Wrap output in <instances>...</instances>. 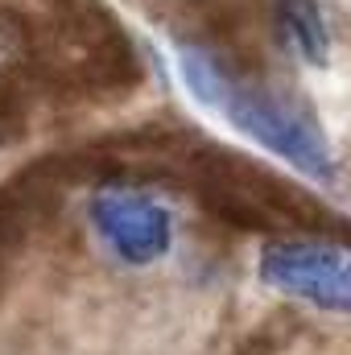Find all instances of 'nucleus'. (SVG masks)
Returning <instances> with one entry per match:
<instances>
[{"mask_svg": "<svg viewBox=\"0 0 351 355\" xmlns=\"http://www.w3.org/2000/svg\"><path fill=\"white\" fill-rule=\"evenodd\" d=\"M257 272L268 289L314 310L351 314V244L331 236H277L261 248Z\"/></svg>", "mask_w": 351, "mask_h": 355, "instance_id": "4", "label": "nucleus"}, {"mask_svg": "<svg viewBox=\"0 0 351 355\" xmlns=\"http://www.w3.org/2000/svg\"><path fill=\"white\" fill-rule=\"evenodd\" d=\"M281 347H285V335H277L273 327H261L257 335L240 339V343H236V347H232L228 355H277Z\"/></svg>", "mask_w": 351, "mask_h": 355, "instance_id": "8", "label": "nucleus"}, {"mask_svg": "<svg viewBox=\"0 0 351 355\" xmlns=\"http://www.w3.org/2000/svg\"><path fill=\"white\" fill-rule=\"evenodd\" d=\"M273 33L289 58L306 67H327L331 25L323 12V0H273Z\"/></svg>", "mask_w": 351, "mask_h": 355, "instance_id": "6", "label": "nucleus"}, {"mask_svg": "<svg viewBox=\"0 0 351 355\" xmlns=\"http://www.w3.org/2000/svg\"><path fill=\"white\" fill-rule=\"evenodd\" d=\"M29 62H33V42L25 21L17 12H0V95L29 83Z\"/></svg>", "mask_w": 351, "mask_h": 355, "instance_id": "7", "label": "nucleus"}, {"mask_svg": "<svg viewBox=\"0 0 351 355\" xmlns=\"http://www.w3.org/2000/svg\"><path fill=\"white\" fill-rule=\"evenodd\" d=\"M71 178H75V170H71V162L62 153V157H37L21 174L0 182V297L8 289L17 252L25 248L33 227L58 207V198L71 186Z\"/></svg>", "mask_w": 351, "mask_h": 355, "instance_id": "5", "label": "nucleus"}, {"mask_svg": "<svg viewBox=\"0 0 351 355\" xmlns=\"http://www.w3.org/2000/svg\"><path fill=\"white\" fill-rule=\"evenodd\" d=\"M87 223L95 244L120 268H153L174 252V211L128 178L99 182L87 202Z\"/></svg>", "mask_w": 351, "mask_h": 355, "instance_id": "3", "label": "nucleus"}, {"mask_svg": "<svg viewBox=\"0 0 351 355\" xmlns=\"http://www.w3.org/2000/svg\"><path fill=\"white\" fill-rule=\"evenodd\" d=\"M182 83L194 91L198 103L219 112L232 128L252 137L273 157L289 162L314 182H335V157L318 128V120L289 99L285 91L268 87L257 75H244L211 46H178Z\"/></svg>", "mask_w": 351, "mask_h": 355, "instance_id": "1", "label": "nucleus"}, {"mask_svg": "<svg viewBox=\"0 0 351 355\" xmlns=\"http://www.w3.org/2000/svg\"><path fill=\"white\" fill-rule=\"evenodd\" d=\"M186 174L194 182L198 202L244 232H277V227H327L331 219L314 198L298 194L277 174L252 166V157L228 149H198L186 157Z\"/></svg>", "mask_w": 351, "mask_h": 355, "instance_id": "2", "label": "nucleus"}]
</instances>
